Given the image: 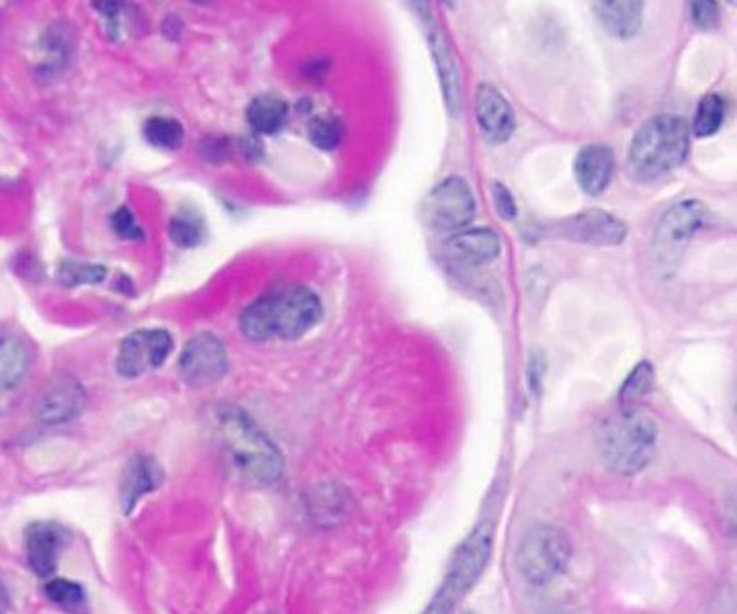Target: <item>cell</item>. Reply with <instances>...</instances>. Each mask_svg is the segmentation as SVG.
Here are the masks:
<instances>
[{
    "mask_svg": "<svg viewBox=\"0 0 737 614\" xmlns=\"http://www.w3.org/2000/svg\"><path fill=\"white\" fill-rule=\"evenodd\" d=\"M209 427L230 467L244 481L270 486L283 476V455L244 409L226 406L214 412Z\"/></svg>",
    "mask_w": 737,
    "mask_h": 614,
    "instance_id": "cell-1",
    "label": "cell"
},
{
    "mask_svg": "<svg viewBox=\"0 0 737 614\" xmlns=\"http://www.w3.org/2000/svg\"><path fill=\"white\" fill-rule=\"evenodd\" d=\"M324 307L303 285L268 291L240 316V330L252 342L298 341L319 324Z\"/></svg>",
    "mask_w": 737,
    "mask_h": 614,
    "instance_id": "cell-2",
    "label": "cell"
},
{
    "mask_svg": "<svg viewBox=\"0 0 737 614\" xmlns=\"http://www.w3.org/2000/svg\"><path fill=\"white\" fill-rule=\"evenodd\" d=\"M690 152L687 121L676 115H655L636 132L629 146V164L641 181H654L685 164Z\"/></svg>",
    "mask_w": 737,
    "mask_h": 614,
    "instance_id": "cell-3",
    "label": "cell"
},
{
    "mask_svg": "<svg viewBox=\"0 0 737 614\" xmlns=\"http://www.w3.org/2000/svg\"><path fill=\"white\" fill-rule=\"evenodd\" d=\"M596 443L606 467L620 476H637L654 459L657 427L648 414L625 408L604 420Z\"/></svg>",
    "mask_w": 737,
    "mask_h": 614,
    "instance_id": "cell-4",
    "label": "cell"
},
{
    "mask_svg": "<svg viewBox=\"0 0 737 614\" xmlns=\"http://www.w3.org/2000/svg\"><path fill=\"white\" fill-rule=\"evenodd\" d=\"M570 537L552 525H539L529 530L517 551V567L522 580L545 586L559 578L571 560Z\"/></svg>",
    "mask_w": 737,
    "mask_h": 614,
    "instance_id": "cell-5",
    "label": "cell"
},
{
    "mask_svg": "<svg viewBox=\"0 0 737 614\" xmlns=\"http://www.w3.org/2000/svg\"><path fill=\"white\" fill-rule=\"evenodd\" d=\"M492 553V537L486 530H475L452 557L447 578L443 581L428 613H449L480 580Z\"/></svg>",
    "mask_w": 737,
    "mask_h": 614,
    "instance_id": "cell-6",
    "label": "cell"
},
{
    "mask_svg": "<svg viewBox=\"0 0 737 614\" xmlns=\"http://www.w3.org/2000/svg\"><path fill=\"white\" fill-rule=\"evenodd\" d=\"M475 211L478 201L470 183L461 176H449L428 193L424 222L435 232H457L473 222Z\"/></svg>",
    "mask_w": 737,
    "mask_h": 614,
    "instance_id": "cell-7",
    "label": "cell"
},
{
    "mask_svg": "<svg viewBox=\"0 0 737 614\" xmlns=\"http://www.w3.org/2000/svg\"><path fill=\"white\" fill-rule=\"evenodd\" d=\"M412 9L416 11V15L422 21L428 48H431V53L435 58L436 72H438L445 105L451 111V115H461V111H463V78H461V69H459L457 56L452 53L447 34L440 27L431 4L416 2V4H412Z\"/></svg>",
    "mask_w": 737,
    "mask_h": 614,
    "instance_id": "cell-8",
    "label": "cell"
},
{
    "mask_svg": "<svg viewBox=\"0 0 737 614\" xmlns=\"http://www.w3.org/2000/svg\"><path fill=\"white\" fill-rule=\"evenodd\" d=\"M172 336L162 328L135 330L121 342L116 369L125 379L146 376L165 365V360L172 353Z\"/></svg>",
    "mask_w": 737,
    "mask_h": 614,
    "instance_id": "cell-9",
    "label": "cell"
},
{
    "mask_svg": "<svg viewBox=\"0 0 737 614\" xmlns=\"http://www.w3.org/2000/svg\"><path fill=\"white\" fill-rule=\"evenodd\" d=\"M228 353L223 342L212 332H202L186 342L179 371L189 388H207L228 373Z\"/></svg>",
    "mask_w": 737,
    "mask_h": 614,
    "instance_id": "cell-10",
    "label": "cell"
},
{
    "mask_svg": "<svg viewBox=\"0 0 737 614\" xmlns=\"http://www.w3.org/2000/svg\"><path fill=\"white\" fill-rule=\"evenodd\" d=\"M559 236L590 246H619L627 238V225L606 211L592 209L561 223Z\"/></svg>",
    "mask_w": 737,
    "mask_h": 614,
    "instance_id": "cell-11",
    "label": "cell"
},
{
    "mask_svg": "<svg viewBox=\"0 0 737 614\" xmlns=\"http://www.w3.org/2000/svg\"><path fill=\"white\" fill-rule=\"evenodd\" d=\"M475 115L484 136L490 142L503 144L515 136L517 130L515 109L496 86L487 83L480 85L475 95Z\"/></svg>",
    "mask_w": 737,
    "mask_h": 614,
    "instance_id": "cell-12",
    "label": "cell"
},
{
    "mask_svg": "<svg viewBox=\"0 0 737 614\" xmlns=\"http://www.w3.org/2000/svg\"><path fill=\"white\" fill-rule=\"evenodd\" d=\"M84 406H86V395H84L83 385L74 379L64 377L56 381L41 395L37 404V418L50 427L68 425L81 416Z\"/></svg>",
    "mask_w": 737,
    "mask_h": 614,
    "instance_id": "cell-13",
    "label": "cell"
},
{
    "mask_svg": "<svg viewBox=\"0 0 737 614\" xmlns=\"http://www.w3.org/2000/svg\"><path fill=\"white\" fill-rule=\"evenodd\" d=\"M64 532L53 523H34L25 530L27 562L37 578H50L58 565Z\"/></svg>",
    "mask_w": 737,
    "mask_h": 614,
    "instance_id": "cell-14",
    "label": "cell"
},
{
    "mask_svg": "<svg viewBox=\"0 0 737 614\" xmlns=\"http://www.w3.org/2000/svg\"><path fill=\"white\" fill-rule=\"evenodd\" d=\"M615 174V154L603 144H590L573 160V176L587 195H601Z\"/></svg>",
    "mask_w": 737,
    "mask_h": 614,
    "instance_id": "cell-15",
    "label": "cell"
},
{
    "mask_svg": "<svg viewBox=\"0 0 737 614\" xmlns=\"http://www.w3.org/2000/svg\"><path fill=\"white\" fill-rule=\"evenodd\" d=\"M32 365L27 342L15 330L0 326V400L17 392Z\"/></svg>",
    "mask_w": 737,
    "mask_h": 614,
    "instance_id": "cell-16",
    "label": "cell"
},
{
    "mask_svg": "<svg viewBox=\"0 0 737 614\" xmlns=\"http://www.w3.org/2000/svg\"><path fill=\"white\" fill-rule=\"evenodd\" d=\"M447 255L459 260L461 265H487L494 262L503 253V240L494 230H468L459 232L445 242Z\"/></svg>",
    "mask_w": 737,
    "mask_h": 614,
    "instance_id": "cell-17",
    "label": "cell"
},
{
    "mask_svg": "<svg viewBox=\"0 0 737 614\" xmlns=\"http://www.w3.org/2000/svg\"><path fill=\"white\" fill-rule=\"evenodd\" d=\"M706 223V207L699 201L674 205L657 228V244L662 248H678L692 238Z\"/></svg>",
    "mask_w": 737,
    "mask_h": 614,
    "instance_id": "cell-18",
    "label": "cell"
},
{
    "mask_svg": "<svg viewBox=\"0 0 737 614\" xmlns=\"http://www.w3.org/2000/svg\"><path fill=\"white\" fill-rule=\"evenodd\" d=\"M162 483V469L156 461L144 455L130 459L121 478V504L125 512L134 511L135 504Z\"/></svg>",
    "mask_w": 737,
    "mask_h": 614,
    "instance_id": "cell-19",
    "label": "cell"
},
{
    "mask_svg": "<svg viewBox=\"0 0 737 614\" xmlns=\"http://www.w3.org/2000/svg\"><path fill=\"white\" fill-rule=\"evenodd\" d=\"M592 7L596 11V17L601 21L604 32L617 39H629L641 29L643 2L603 0V2H594Z\"/></svg>",
    "mask_w": 737,
    "mask_h": 614,
    "instance_id": "cell-20",
    "label": "cell"
},
{
    "mask_svg": "<svg viewBox=\"0 0 737 614\" xmlns=\"http://www.w3.org/2000/svg\"><path fill=\"white\" fill-rule=\"evenodd\" d=\"M287 115H289V105L275 95H261L252 99L246 109L249 125L256 134H263V136H273L281 132L286 125Z\"/></svg>",
    "mask_w": 737,
    "mask_h": 614,
    "instance_id": "cell-21",
    "label": "cell"
},
{
    "mask_svg": "<svg viewBox=\"0 0 737 614\" xmlns=\"http://www.w3.org/2000/svg\"><path fill=\"white\" fill-rule=\"evenodd\" d=\"M39 46L44 51V64L39 66V72L51 76L53 72L64 69L70 60V53L74 50L72 32L68 29L67 23H53L41 35Z\"/></svg>",
    "mask_w": 737,
    "mask_h": 614,
    "instance_id": "cell-22",
    "label": "cell"
},
{
    "mask_svg": "<svg viewBox=\"0 0 737 614\" xmlns=\"http://www.w3.org/2000/svg\"><path fill=\"white\" fill-rule=\"evenodd\" d=\"M144 137L152 148L179 150L184 142L183 123L172 118L156 115L144 123Z\"/></svg>",
    "mask_w": 737,
    "mask_h": 614,
    "instance_id": "cell-23",
    "label": "cell"
},
{
    "mask_svg": "<svg viewBox=\"0 0 737 614\" xmlns=\"http://www.w3.org/2000/svg\"><path fill=\"white\" fill-rule=\"evenodd\" d=\"M725 111H727V102L721 95H717V93L704 95L699 102V107H697L694 121H692L694 136H715L720 132L723 121H725Z\"/></svg>",
    "mask_w": 737,
    "mask_h": 614,
    "instance_id": "cell-24",
    "label": "cell"
},
{
    "mask_svg": "<svg viewBox=\"0 0 737 614\" xmlns=\"http://www.w3.org/2000/svg\"><path fill=\"white\" fill-rule=\"evenodd\" d=\"M168 234H170V240L177 246H181V248H195V246H200L203 240H205V222H203L200 213L183 209V211H179L170 220Z\"/></svg>",
    "mask_w": 737,
    "mask_h": 614,
    "instance_id": "cell-25",
    "label": "cell"
},
{
    "mask_svg": "<svg viewBox=\"0 0 737 614\" xmlns=\"http://www.w3.org/2000/svg\"><path fill=\"white\" fill-rule=\"evenodd\" d=\"M654 383L655 371L652 363H648V360L639 363L636 369L631 371V376L627 377V381L620 385L619 400L623 408L633 406L643 395L652 392Z\"/></svg>",
    "mask_w": 737,
    "mask_h": 614,
    "instance_id": "cell-26",
    "label": "cell"
},
{
    "mask_svg": "<svg viewBox=\"0 0 737 614\" xmlns=\"http://www.w3.org/2000/svg\"><path fill=\"white\" fill-rule=\"evenodd\" d=\"M107 269L99 265H88V262H76V260H64L58 269V279L67 287H78V285H97L105 281Z\"/></svg>",
    "mask_w": 737,
    "mask_h": 614,
    "instance_id": "cell-27",
    "label": "cell"
},
{
    "mask_svg": "<svg viewBox=\"0 0 737 614\" xmlns=\"http://www.w3.org/2000/svg\"><path fill=\"white\" fill-rule=\"evenodd\" d=\"M46 597L60 609H78L83 606L84 588L76 581L53 578L46 584Z\"/></svg>",
    "mask_w": 737,
    "mask_h": 614,
    "instance_id": "cell-28",
    "label": "cell"
},
{
    "mask_svg": "<svg viewBox=\"0 0 737 614\" xmlns=\"http://www.w3.org/2000/svg\"><path fill=\"white\" fill-rule=\"evenodd\" d=\"M310 139L319 150H335L342 139V123L336 118H316L310 123Z\"/></svg>",
    "mask_w": 737,
    "mask_h": 614,
    "instance_id": "cell-29",
    "label": "cell"
},
{
    "mask_svg": "<svg viewBox=\"0 0 737 614\" xmlns=\"http://www.w3.org/2000/svg\"><path fill=\"white\" fill-rule=\"evenodd\" d=\"M111 228L121 240H132V242L144 240V232L135 222V216L130 211V207H119L118 211L111 216Z\"/></svg>",
    "mask_w": 737,
    "mask_h": 614,
    "instance_id": "cell-30",
    "label": "cell"
},
{
    "mask_svg": "<svg viewBox=\"0 0 737 614\" xmlns=\"http://www.w3.org/2000/svg\"><path fill=\"white\" fill-rule=\"evenodd\" d=\"M692 23L701 29H713L720 23V9L715 2H692L690 4Z\"/></svg>",
    "mask_w": 737,
    "mask_h": 614,
    "instance_id": "cell-31",
    "label": "cell"
},
{
    "mask_svg": "<svg viewBox=\"0 0 737 614\" xmlns=\"http://www.w3.org/2000/svg\"><path fill=\"white\" fill-rule=\"evenodd\" d=\"M492 195H494V204H496L500 218L506 222H512L517 218V201H515L512 193L504 187L503 183H494Z\"/></svg>",
    "mask_w": 737,
    "mask_h": 614,
    "instance_id": "cell-32",
    "label": "cell"
},
{
    "mask_svg": "<svg viewBox=\"0 0 737 614\" xmlns=\"http://www.w3.org/2000/svg\"><path fill=\"white\" fill-rule=\"evenodd\" d=\"M11 606V598H9V592L4 588V584L0 581V613H7Z\"/></svg>",
    "mask_w": 737,
    "mask_h": 614,
    "instance_id": "cell-33",
    "label": "cell"
}]
</instances>
